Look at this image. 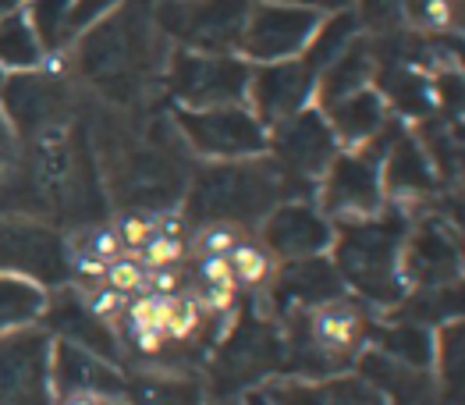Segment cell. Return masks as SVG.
I'll list each match as a JSON object with an SVG mask.
<instances>
[{
    "label": "cell",
    "instance_id": "obj_35",
    "mask_svg": "<svg viewBox=\"0 0 465 405\" xmlns=\"http://www.w3.org/2000/svg\"><path fill=\"white\" fill-rule=\"evenodd\" d=\"M82 252H89V256H96V260H104V263H111V260H117L124 249H121V242H117V232L107 224V228H96V232H89V239H85V245H78Z\"/></svg>",
    "mask_w": 465,
    "mask_h": 405
},
{
    "label": "cell",
    "instance_id": "obj_26",
    "mask_svg": "<svg viewBox=\"0 0 465 405\" xmlns=\"http://www.w3.org/2000/svg\"><path fill=\"white\" fill-rule=\"evenodd\" d=\"M260 395L271 405H327V388L320 380H302V377L271 380Z\"/></svg>",
    "mask_w": 465,
    "mask_h": 405
},
{
    "label": "cell",
    "instance_id": "obj_28",
    "mask_svg": "<svg viewBox=\"0 0 465 405\" xmlns=\"http://www.w3.org/2000/svg\"><path fill=\"white\" fill-rule=\"evenodd\" d=\"M327 405H388L384 402V395L373 388V384H366L359 373L355 377H331L327 384Z\"/></svg>",
    "mask_w": 465,
    "mask_h": 405
},
{
    "label": "cell",
    "instance_id": "obj_34",
    "mask_svg": "<svg viewBox=\"0 0 465 405\" xmlns=\"http://www.w3.org/2000/svg\"><path fill=\"white\" fill-rule=\"evenodd\" d=\"M195 282H199V288H238L228 256H199L195 260Z\"/></svg>",
    "mask_w": 465,
    "mask_h": 405
},
{
    "label": "cell",
    "instance_id": "obj_40",
    "mask_svg": "<svg viewBox=\"0 0 465 405\" xmlns=\"http://www.w3.org/2000/svg\"><path fill=\"white\" fill-rule=\"evenodd\" d=\"M249 405H271V402H267V399H263V395L256 391V395H249Z\"/></svg>",
    "mask_w": 465,
    "mask_h": 405
},
{
    "label": "cell",
    "instance_id": "obj_17",
    "mask_svg": "<svg viewBox=\"0 0 465 405\" xmlns=\"http://www.w3.org/2000/svg\"><path fill=\"white\" fill-rule=\"evenodd\" d=\"M381 185L391 206H398L401 213H409V202H427L437 189V174L430 167L423 146L416 143L412 132H398L391 139L388 153L381 161Z\"/></svg>",
    "mask_w": 465,
    "mask_h": 405
},
{
    "label": "cell",
    "instance_id": "obj_24",
    "mask_svg": "<svg viewBox=\"0 0 465 405\" xmlns=\"http://www.w3.org/2000/svg\"><path fill=\"white\" fill-rule=\"evenodd\" d=\"M228 260H232V274H234V284H238V288L267 291V284H271L273 267H277V263H273V256L263 249V245L252 242V239H242V242L228 252Z\"/></svg>",
    "mask_w": 465,
    "mask_h": 405
},
{
    "label": "cell",
    "instance_id": "obj_33",
    "mask_svg": "<svg viewBox=\"0 0 465 405\" xmlns=\"http://www.w3.org/2000/svg\"><path fill=\"white\" fill-rule=\"evenodd\" d=\"M114 7H121V0H72V15H68V43L75 40L78 33H85L89 25H96L100 18H107Z\"/></svg>",
    "mask_w": 465,
    "mask_h": 405
},
{
    "label": "cell",
    "instance_id": "obj_39",
    "mask_svg": "<svg viewBox=\"0 0 465 405\" xmlns=\"http://www.w3.org/2000/svg\"><path fill=\"white\" fill-rule=\"evenodd\" d=\"M54 405H128V402H124V395H93V391H78V395L54 399Z\"/></svg>",
    "mask_w": 465,
    "mask_h": 405
},
{
    "label": "cell",
    "instance_id": "obj_23",
    "mask_svg": "<svg viewBox=\"0 0 465 405\" xmlns=\"http://www.w3.org/2000/svg\"><path fill=\"white\" fill-rule=\"evenodd\" d=\"M22 11L43 43L46 54H57L68 43V15H72V0H22Z\"/></svg>",
    "mask_w": 465,
    "mask_h": 405
},
{
    "label": "cell",
    "instance_id": "obj_9",
    "mask_svg": "<svg viewBox=\"0 0 465 405\" xmlns=\"http://www.w3.org/2000/svg\"><path fill=\"white\" fill-rule=\"evenodd\" d=\"M50 345L54 338L36 324L0 331V405H54Z\"/></svg>",
    "mask_w": 465,
    "mask_h": 405
},
{
    "label": "cell",
    "instance_id": "obj_16",
    "mask_svg": "<svg viewBox=\"0 0 465 405\" xmlns=\"http://www.w3.org/2000/svg\"><path fill=\"white\" fill-rule=\"evenodd\" d=\"M78 391H93V395H124V377L114 370V363L93 356L89 349H82L75 341L57 338L50 345V395L64 399Z\"/></svg>",
    "mask_w": 465,
    "mask_h": 405
},
{
    "label": "cell",
    "instance_id": "obj_38",
    "mask_svg": "<svg viewBox=\"0 0 465 405\" xmlns=\"http://www.w3.org/2000/svg\"><path fill=\"white\" fill-rule=\"evenodd\" d=\"M132 345H135V352H139V356L156 360V356H163V349H167L171 341H167V334H163V331H132Z\"/></svg>",
    "mask_w": 465,
    "mask_h": 405
},
{
    "label": "cell",
    "instance_id": "obj_2",
    "mask_svg": "<svg viewBox=\"0 0 465 405\" xmlns=\"http://www.w3.org/2000/svg\"><path fill=\"white\" fill-rule=\"evenodd\" d=\"M312 189L295 182L271 153L245 161H213L195 167L185 185L189 224H234L260 228V221L284 200H310Z\"/></svg>",
    "mask_w": 465,
    "mask_h": 405
},
{
    "label": "cell",
    "instance_id": "obj_5",
    "mask_svg": "<svg viewBox=\"0 0 465 405\" xmlns=\"http://www.w3.org/2000/svg\"><path fill=\"white\" fill-rule=\"evenodd\" d=\"M249 61L234 54H195V50H171L163 85L174 96V107H232L249 96Z\"/></svg>",
    "mask_w": 465,
    "mask_h": 405
},
{
    "label": "cell",
    "instance_id": "obj_31",
    "mask_svg": "<svg viewBox=\"0 0 465 405\" xmlns=\"http://www.w3.org/2000/svg\"><path fill=\"white\" fill-rule=\"evenodd\" d=\"M111 228L117 232L121 249L139 256V249L150 242V235H153V217L143 213V210H124V213L117 217V224H111Z\"/></svg>",
    "mask_w": 465,
    "mask_h": 405
},
{
    "label": "cell",
    "instance_id": "obj_25",
    "mask_svg": "<svg viewBox=\"0 0 465 405\" xmlns=\"http://www.w3.org/2000/svg\"><path fill=\"white\" fill-rule=\"evenodd\" d=\"M178 310V295H135L132 302H124V321H128V331H167L171 317Z\"/></svg>",
    "mask_w": 465,
    "mask_h": 405
},
{
    "label": "cell",
    "instance_id": "obj_21",
    "mask_svg": "<svg viewBox=\"0 0 465 405\" xmlns=\"http://www.w3.org/2000/svg\"><path fill=\"white\" fill-rule=\"evenodd\" d=\"M43 57H46V50L36 40V33H33L22 4H15L11 11H4L0 15V72H11V75L33 72V68H39Z\"/></svg>",
    "mask_w": 465,
    "mask_h": 405
},
{
    "label": "cell",
    "instance_id": "obj_12",
    "mask_svg": "<svg viewBox=\"0 0 465 405\" xmlns=\"http://www.w3.org/2000/svg\"><path fill=\"white\" fill-rule=\"evenodd\" d=\"M267 139H271L267 153H271L273 161L281 163L295 182H302L312 193H316V182H320V174L327 171V163L341 153V146H338L331 124L323 122L320 107H306V111H299L295 118L267 128Z\"/></svg>",
    "mask_w": 465,
    "mask_h": 405
},
{
    "label": "cell",
    "instance_id": "obj_30",
    "mask_svg": "<svg viewBox=\"0 0 465 405\" xmlns=\"http://www.w3.org/2000/svg\"><path fill=\"white\" fill-rule=\"evenodd\" d=\"M242 239L245 235L234 224H199L195 242L189 245V252H195V256H228Z\"/></svg>",
    "mask_w": 465,
    "mask_h": 405
},
{
    "label": "cell",
    "instance_id": "obj_29",
    "mask_svg": "<svg viewBox=\"0 0 465 405\" xmlns=\"http://www.w3.org/2000/svg\"><path fill=\"white\" fill-rule=\"evenodd\" d=\"M189 260V242L174 235H150V242L139 249V263L146 271H163V267H182Z\"/></svg>",
    "mask_w": 465,
    "mask_h": 405
},
{
    "label": "cell",
    "instance_id": "obj_15",
    "mask_svg": "<svg viewBox=\"0 0 465 405\" xmlns=\"http://www.w3.org/2000/svg\"><path fill=\"white\" fill-rule=\"evenodd\" d=\"M267 295H271L273 310H281L284 317H292V313L312 310L320 302L341 299L345 295V284H341L334 263L327 256H306V260H284V263H277L271 284H267Z\"/></svg>",
    "mask_w": 465,
    "mask_h": 405
},
{
    "label": "cell",
    "instance_id": "obj_14",
    "mask_svg": "<svg viewBox=\"0 0 465 405\" xmlns=\"http://www.w3.org/2000/svg\"><path fill=\"white\" fill-rule=\"evenodd\" d=\"M256 232H260V245L273 256V263L323 256L331 252V242H334V224L310 200L277 202L260 221Z\"/></svg>",
    "mask_w": 465,
    "mask_h": 405
},
{
    "label": "cell",
    "instance_id": "obj_10",
    "mask_svg": "<svg viewBox=\"0 0 465 405\" xmlns=\"http://www.w3.org/2000/svg\"><path fill=\"white\" fill-rule=\"evenodd\" d=\"M316 206L331 224H355L377 217L388 196L381 185V167L359 153H338L316 182Z\"/></svg>",
    "mask_w": 465,
    "mask_h": 405
},
{
    "label": "cell",
    "instance_id": "obj_20",
    "mask_svg": "<svg viewBox=\"0 0 465 405\" xmlns=\"http://www.w3.org/2000/svg\"><path fill=\"white\" fill-rule=\"evenodd\" d=\"M370 345L377 352L391 356L394 363H405L412 370H430L433 373V331L423 324L394 321V324H377L370 331Z\"/></svg>",
    "mask_w": 465,
    "mask_h": 405
},
{
    "label": "cell",
    "instance_id": "obj_22",
    "mask_svg": "<svg viewBox=\"0 0 465 405\" xmlns=\"http://www.w3.org/2000/svg\"><path fill=\"white\" fill-rule=\"evenodd\" d=\"M46 288L25 274L0 271V331L7 327H29L46 317Z\"/></svg>",
    "mask_w": 465,
    "mask_h": 405
},
{
    "label": "cell",
    "instance_id": "obj_32",
    "mask_svg": "<svg viewBox=\"0 0 465 405\" xmlns=\"http://www.w3.org/2000/svg\"><path fill=\"white\" fill-rule=\"evenodd\" d=\"M124 295H117L114 288H107V284H96V288H89L85 295H82V306H85V313L93 317V321H100V324H114L117 317L124 313Z\"/></svg>",
    "mask_w": 465,
    "mask_h": 405
},
{
    "label": "cell",
    "instance_id": "obj_19",
    "mask_svg": "<svg viewBox=\"0 0 465 405\" xmlns=\"http://www.w3.org/2000/svg\"><path fill=\"white\" fill-rule=\"evenodd\" d=\"M373 72H377V61H373V46L366 36H355V40L316 75V96L312 104L323 107L338 96H345L351 89H362L373 82Z\"/></svg>",
    "mask_w": 465,
    "mask_h": 405
},
{
    "label": "cell",
    "instance_id": "obj_13",
    "mask_svg": "<svg viewBox=\"0 0 465 405\" xmlns=\"http://www.w3.org/2000/svg\"><path fill=\"white\" fill-rule=\"evenodd\" d=\"M312 96H316V72L302 57H292L252 68L245 107L260 118L263 128H273L312 107Z\"/></svg>",
    "mask_w": 465,
    "mask_h": 405
},
{
    "label": "cell",
    "instance_id": "obj_1",
    "mask_svg": "<svg viewBox=\"0 0 465 405\" xmlns=\"http://www.w3.org/2000/svg\"><path fill=\"white\" fill-rule=\"evenodd\" d=\"M153 0H121L107 18L75 36L72 75L85 82L111 111H135L163 85L167 40L150 15Z\"/></svg>",
    "mask_w": 465,
    "mask_h": 405
},
{
    "label": "cell",
    "instance_id": "obj_18",
    "mask_svg": "<svg viewBox=\"0 0 465 405\" xmlns=\"http://www.w3.org/2000/svg\"><path fill=\"white\" fill-rule=\"evenodd\" d=\"M320 114H323V122L331 124V132H334L341 153L362 150V146L391 122L388 104L381 100V93L373 89V82L362 85V89H351V93L331 100V104H323Z\"/></svg>",
    "mask_w": 465,
    "mask_h": 405
},
{
    "label": "cell",
    "instance_id": "obj_4",
    "mask_svg": "<svg viewBox=\"0 0 465 405\" xmlns=\"http://www.w3.org/2000/svg\"><path fill=\"white\" fill-rule=\"evenodd\" d=\"M68 72H18L0 82V111L22 146L43 139H57L72 128L75 118V85Z\"/></svg>",
    "mask_w": 465,
    "mask_h": 405
},
{
    "label": "cell",
    "instance_id": "obj_11",
    "mask_svg": "<svg viewBox=\"0 0 465 405\" xmlns=\"http://www.w3.org/2000/svg\"><path fill=\"white\" fill-rule=\"evenodd\" d=\"M401 278L409 291L420 288H448L462 278V245L459 232L444 217H420L409 221L401 242Z\"/></svg>",
    "mask_w": 465,
    "mask_h": 405
},
{
    "label": "cell",
    "instance_id": "obj_6",
    "mask_svg": "<svg viewBox=\"0 0 465 405\" xmlns=\"http://www.w3.org/2000/svg\"><path fill=\"white\" fill-rule=\"evenodd\" d=\"M171 122L178 128L185 150L203 161H245V157H263L271 139L260 118L245 107V104H232V107H203V111H189V107H174Z\"/></svg>",
    "mask_w": 465,
    "mask_h": 405
},
{
    "label": "cell",
    "instance_id": "obj_7",
    "mask_svg": "<svg viewBox=\"0 0 465 405\" xmlns=\"http://www.w3.org/2000/svg\"><path fill=\"white\" fill-rule=\"evenodd\" d=\"M153 25L163 40L195 54H234L249 0H153Z\"/></svg>",
    "mask_w": 465,
    "mask_h": 405
},
{
    "label": "cell",
    "instance_id": "obj_36",
    "mask_svg": "<svg viewBox=\"0 0 465 405\" xmlns=\"http://www.w3.org/2000/svg\"><path fill=\"white\" fill-rule=\"evenodd\" d=\"M72 271H75V278L85 284V291H89V288L104 284L107 263H104V260H96V256H89V252H82V249H75V256H72Z\"/></svg>",
    "mask_w": 465,
    "mask_h": 405
},
{
    "label": "cell",
    "instance_id": "obj_3",
    "mask_svg": "<svg viewBox=\"0 0 465 405\" xmlns=\"http://www.w3.org/2000/svg\"><path fill=\"white\" fill-rule=\"evenodd\" d=\"M409 213H401L398 206H384L377 217L370 221H355V224H334V271L345 284V291H355L362 302L394 310L409 288L401 278V242L409 232Z\"/></svg>",
    "mask_w": 465,
    "mask_h": 405
},
{
    "label": "cell",
    "instance_id": "obj_27",
    "mask_svg": "<svg viewBox=\"0 0 465 405\" xmlns=\"http://www.w3.org/2000/svg\"><path fill=\"white\" fill-rule=\"evenodd\" d=\"M104 284L114 288L117 295H143L146 291V267L139 263L135 252H121L117 260L107 263V274H104Z\"/></svg>",
    "mask_w": 465,
    "mask_h": 405
},
{
    "label": "cell",
    "instance_id": "obj_41",
    "mask_svg": "<svg viewBox=\"0 0 465 405\" xmlns=\"http://www.w3.org/2000/svg\"><path fill=\"white\" fill-rule=\"evenodd\" d=\"M0 82H4V72H0Z\"/></svg>",
    "mask_w": 465,
    "mask_h": 405
},
{
    "label": "cell",
    "instance_id": "obj_8",
    "mask_svg": "<svg viewBox=\"0 0 465 405\" xmlns=\"http://www.w3.org/2000/svg\"><path fill=\"white\" fill-rule=\"evenodd\" d=\"M320 22H323V11L306 7V4H292V0L249 4L245 25L238 36V54L256 61V64L302 57V50L310 46Z\"/></svg>",
    "mask_w": 465,
    "mask_h": 405
},
{
    "label": "cell",
    "instance_id": "obj_37",
    "mask_svg": "<svg viewBox=\"0 0 465 405\" xmlns=\"http://www.w3.org/2000/svg\"><path fill=\"white\" fill-rule=\"evenodd\" d=\"M182 271L178 267H163V271H146V291L150 295H182Z\"/></svg>",
    "mask_w": 465,
    "mask_h": 405
}]
</instances>
